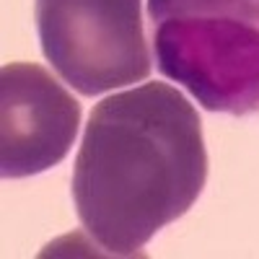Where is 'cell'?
Returning a JSON list of instances; mask_svg holds the SVG:
<instances>
[{
  "mask_svg": "<svg viewBox=\"0 0 259 259\" xmlns=\"http://www.w3.org/2000/svg\"><path fill=\"white\" fill-rule=\"evenodd\" d=\"M205 179L197 109L174 85L143 83L94 106L73 168V202L99 249L133 256L197 202Z\"/></svg>",
  "mask_w": 259,
  "mask_h": 259,
  "instance_id": "cell-1",
  "label": "cell"
},
{
  "mask_svg": "<svg viewBox=\"0 0 259 259\" xmlns=\"http://www.w3.org/2000/svg\"><path fill=\"white\" fill-rule=\"evenodd\" d=\"M34 18L47 62L80 96L150 75L140 0H36Z\"/></svg>",
  "mask_w": 259,
  "mask_h": 259,
  "instance_id": "cell-2",
  "label": "cell"
},
{
  "mask_svg": "<svg viewBox=\"0 0 259 259\" xmlns=\"http://www.w3.org/2000/svg\"><path fill=\"white\" fill-rule=\"evenodd\" d=\"M158 70L207 112H259V29L223 16H179L153 26Z\"/></svg>",
  "mask_w": 259,
  "mask_h": 259,
  "instance_id": "cell-3",
  "label": "cell"
},
{
  "mask_svg": "<svg viewBox=\"0 0 259 259\" xmlns=\"http://www.w3.org/2000/svg\"><path fill=\"white\" fill-rule=\"evenodd\" d=\"M80 104L36 62L0 70V174L24 179L57 166L75 143Z\"/></svg>",
  "mask_w": 259,
  "mask_h": 259,
  "instance_id": "cell-4",
  "label": "cell"
},
{
  "mask_svg": "<svg viewBox=\"0 0 259 259\" xmlns=\"http://www.w3.org/2000/svg\"><path fill=\"white\" fill-rule=\"evenodd\" d=\"M179 16H223L259 29V0H148L153 26Z\"/></svg>",
  "mask_w": 259,
  "mask_h": 259,
  "instance_id": "cell-5",
  "label": "cell"
}]
</instances>
